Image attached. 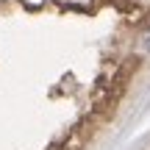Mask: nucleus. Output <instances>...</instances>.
Masks as SVG:
<instances>
[{
    "label": "nucleus",
    "instance_id": "nucleus-1",
    "mask_svg": "<svg viewBox=\"0 0 150 150\" xmlns=\"http://www.w3.org/2000/svg\"><path fill=\"white\" fill-rule=\"evenodd\" d=\"M136 47H139V53H147L150 56V28H145L139 36V42H136Z\"/></svg>",
    "mask_w": 150,
    "mask_h": 150
}]
</instances>
